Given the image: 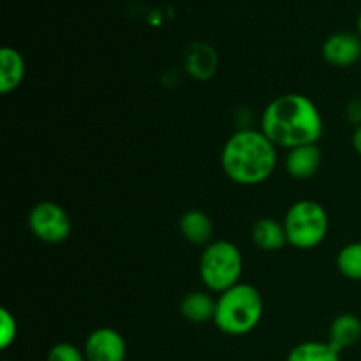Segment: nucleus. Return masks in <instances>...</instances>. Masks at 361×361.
Instances as JSON below:
<instances>
[{
    "label": "nucleus",
    "mask_w": 361,
    "mask_h": 361,
    "mask_svg": "<svg viewBox=\"0 0 361 361\" xmlns=\"http://www.w3.org/2000/svg\"><path fill=\"white\" fill-rule=\"evenodd\" d=\"M361 341V319L353 314H341L330 326V344L338 351L353 348Z\"/></svg>",
    "instance_id": "nucleus-15"
},
{
    "label": "nucleus",
    "mask_w": 361,
    "mask_h": 361,
    "mask_svg": "<svg viewBox=\"0 0 361 361\" xmlns=\"http://www.w3.org/2000/svg\"><path fill=\"white\" fill-rule=\"evenodd\" d=\"M180 233L192 245H208L214 236V222L203 210H187L180 219Z\"/></svg>",
    "instance_id": "nucleus-13"
},
{
    "label": "nucleus",
    "mask_w": 361,
    "mask_h": 361,
    "mask_svg": "<svg viewBox=\"0 0 361 361\" xmlns=\"http://www.w3.org/2000/svg\"><path fill=\"white\" fill-rule=\"evenodd\" d=\"M337 268L349 281H361V242L342 247L337 256Z\"/></svg>",
    "instance_id": "nucleus-17"
},
{
    "label": "nucleus",
    "mask_w": 361,
    "mask_h": 361,
    "mask_svg": "<svg viewBox=\"0 0 361 361\" xmlns=\"http://www.w3.org/2000/svg\"><path fill=\"white\" fill-rule=\"evenodd\" d=\"M348 116L351 122L356 123V127L361 126V101H353L348 108Z\"/></svg>",
    "instance_id": "nucleus-20"
},
{
    "label": "nucleus",
    "mask_w": 361,
    "mask_h": 361,
    "mask_svg": "<svg viewBox=\"0 0 361 361\" xmlns=\"http://www.w3.org/2000/svg\"><path fill=\"white\" fill-rule=\"evenodd\" d=\"M28 228L32 235L44 243H62L73 233L69 214L53 201H41L34 204L28 214Z\"/></svg>",
    "instance_id": "nucleus-6"
},
{
    "label": "nucleus",
    "mask_w": 361,
    "mask_h": 361,
    "mask_svg": "<svg viewBox=\"0 0 361 361\" xmlns=\"http://www.w3.org/2000/svg\"><path fill=\"white\" fill-rule=\"evenodd\" d=\"M25 80V60L18 49H0V92L11 94L16 90Z\"/></svg>",
    "instance_id": "nucleus-14"
},
{
    "label": "nucleus",
    "mask_w": 361,
    "mask_h": 361,
    "mask_svg": "<svg viewBox=\"0 0 361 361\" xmlns=\"http://www.w3.org/2000/svg\"><path fill=\"white\" fill-rule=\"evenodd\" d=\"M185 71L197 81H208L215 74L219 66V59L215 49L207 42H192L185 49L183 56Z\"/></svg>",
    "instance_id": "nucleus-10"
},
{
    "label": "nucleus",
    "mask_w": 361,
    "mask_h": 361,
    "mask_svg": "<svg viewBox=\"0 0 361 361\" xmlns=\"http://www.w3.org/2000/svg\"><path fill=\"white\" fill-rule=\"evenodd\" d=\"M263 317V298L252 284L233 286L217 298L214 324L219 331L229 337L250 334Z\"/></svg>",
    "instance_id": "nucleus-3"
},
{
    "label": "nucleus",
    "mask_w": 361,
    "mask_h": 361,
    "mask_svg": "<svg viewBox=\"0 0 361 361\" xmlns=\"http://www.w3.org/2000/svg\"><path fill=\"white\" fill-rule=\"evenodd\" d=\"M323 154L319 145H303L288 150L286 155V171L295 180H309L319 171Z\"/></svg>",
    "instance_id": "nucleus-9"
},
{
    "label": "nucleus",
    "mask_w": 361,
    "mask_h": 361,
    "mask_svg": "<svg viewBox=\"0 0 361 361\" xmlns=\"http://www.w3.org/2000/svg\"><path fill=\"white\" fill-rule=\"evenodd\" d=\"M282 224L289 245L300 250H310L324 242L330 219L323 204L312 200H302L289 207Z\"/></svg>",
    "instance_id": "nucleus-5"
},
{
    "label": "nucleus",
    "mask_w": 361,
    "mask_h": 361,
    "mask_svg": "<svg viewBox=\"0 0 361 361\" xmlns=\"http://www.w3.org/2000/svg\"><path fill=\"white\" fill-rule=\"evenodd\" d=\"M250 236H252L254 245L259 250H264V252H277L282 247L288 245L284 224L271 217L257 219L252 224Z\"/></svg>",
    "instance_id": "nucleus-11"
},
{
    "label": "nucleus",
    "mask_w": 361,
    "mask_h": 361,
    "mask_svg": "<svg viewBox=\"0 0 361 361\" xmlns=\"http://www.w3.org/2000/svg\"><path fill=\"white\" fill-rule=\"evenodd\" d=\"M358 35L361 37V13H360V16H358Z\"/></svg>",
    "instance_id": "nucleus-22"
},
{
    "label": "nucleus",
    "mask_w": 361,
    "mask_h": 361,
    "mask_svg": "<svg viewBox=\"0 0 361 361\" xmlns=\"http://www.w3.org/2000/svg\"><path fill=\"white\" fill-rule=\"evenodd\" d=\"M323 116L310 97L284 94L275 97L261 115V130L275 145L286 150L316 145L323 136Z\"/></svg>",
    "instance_id": "nucleus-1"
},
{
    "label": "nucleus",
    "mask_w": 361,
    "mask_h": 361,
    "mask_svg": "<svg viewBox=\"0 0 361 361\" xmlns=\"http://www.w3.org/2000/svg\"><path fill=\"white\" fill-rule=\"evenodd\" d=\"M353 148L361 157V126L356 127L355 133H353Z\"/></svg>",
    "instance_id": "nucleus-21"
},
{
    "label": "nucleus",
    "mask_w": 361,
    "mask_h": 361,
    "mask_svg": "<svg viewBox=\"0 0 361 361\" xmlns=\"http://www.w3.org/2000/svg\"><path fill=\"white\" fill-rule=\"evenodd\" d=\"M18 337V323H16V317L2 307L0 309V349H9L11 345L16 342Z\"/></svg>",
    "instance_id": "nucleus-18"
},
{
    "label": "nucleus",
    "mask_w": 361,
    "mask_h": 361,
    "mask_svg": "<svg viewBox=\"0 0 361 361\" xmlns=\"http://www.w3.org/2000/svg\"><path fill=\"white\" fill-rule=\"evenodd\" d=\"M286 361H341V351L330 342H302L289 351Z\"/></svg>",
    "instance_id": "nucleus-16"
},
{
    "label": "nucleus",
    "mask_w": 361,
    "mask_h": 361,
    "mask_svg": "<svg viewBox=\"0 0 361 361\" xmlns=\"http://www.w3.org/2000/svg\"><path fill=\"white\" fill-rule=\"evenodd\" d=\"M46 361H87V356H85L83 349L76 348L74 344L60 342L49 349Z\"/></svg>",
    "instance_id": "nucleus-19"
},
{
    "label": "nucleus",
    "mask_w": 361,
    "mask_h": 361,
    "mask_svg": "<svg viewBox=\"0 0 361 361\" xmlns=\"http://www.w3.org/2000/svg\"><path fill=\"white\" fill-rule=\"evenodd\" d=\"M243 274V256L238 247L228 240H215L204 247L200 257V277L212 293L228 291L240 284Z\"/></svg>",
    "instance_id": "nucleus-4"
},
{
    "label": "nucleus",
    "mask_w": 361,
    "mask_h": 361,
    "mask_svg": "<svg viewBox=\"0 0 361 361\" xmlns=\"http://www.w3.org/2000/svg\"><path fill=\"white\" fill-rule=\"evenodd\" d=\"M217 300L207 291H190L180 303V314L192 324H204L214 321Z\"/></svg>",
    "instance_id": "nucleus-12"
},
{
    "label": "nucleus",
    "mask_w": 361,
    "mask_h": 361,
    "mask_svg": "<svg viewBox=\"0 0 361 361\" xmlns=\"http://www.w3.org/2000/svg\"><path fill=\"white\" fill-rule=\"evenodd\" d=\"M6 361H9V360H6Z\"/></svg>",
    "instance_id": "nucleus-23"
},
{
    "label": "nucleus",
    "mask_w": 361,
    "mask_h": 361,
    "mask_svg": "<svg viewBox=\"0 0 361 361\" xmlns=\"http://www.w3.org/2000/svg\"><path fill=\"white\" fill-rule=\"evenodd\" d=\"M323 56L330 66H355L361 60V37L353 32H335L324 41Z\"/></svg>",
    "instance_id": "nucleus-8"
},
{
    "label": "nucleus",
    "mask_w": 361,
    "mask_h": 361,
    "mask_svg": "<svg viewBox=\"0 0 361 361\" xmlns=\"http://www.w3.org/2000/svg\"><path fill=\"white\" fill-rule=\"evenodd\" d=\"M87 361H126V338L113 328H97L85 341Z\"/></svg>",
    "instance_id": "nucleus-7"
},
{
    "label": "nucleus",
    "mask_w": 361,
    "mask_h": 361,
    "mask_svg": "<svg viewBox=\"0 0 361 361\" xmlns=\"http://www.w3.org/2000/svg\"><path fill=\"white\" fill-rule=\"evenodd\" d=\"M221 166L231 182L247 187L259 185L277 168V147L261 129H240L226 141Z\"/></svg>",
    "instance_id": "nucleus-2"
}]
</instances>
